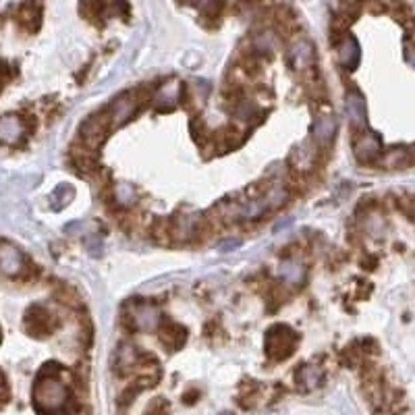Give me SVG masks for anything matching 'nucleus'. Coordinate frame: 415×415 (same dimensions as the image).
Instances as JSON below:
<instances>
[{"instance_id":"obj_21","label":"nucleus","mask_w":415,"mask_h":415,"mask_svg":"<svg viewBox=\"0 0 415 415\" xmlns=\"http://www.w3.org/2000/svg\"><path fill=\"white\" fill-rule=\"evenodd\" d=\"M218 415H232V414H229V411H223V414H218Z\"/></svg>"},{"instance_id":"obj_19","label":"nucleus","mask_w":415,"mask_h":415,"mask_svg":"<svg viewBox=\"0 0 415 415\" xmlns=\"http://www.w3.org/2000/svg\"><path fill=\"white\" fill-rule=\"evenodd\" d=\"M237 117L241 119V121H249L256 112H258V108H256V104L253 102H249V100H243L239 106H237Z\"/></svg>"},{"instance_id":"obj_12","label":"nucleus","mask_w":415,"mask_h":415,"mask_svg":"<svg viewBox=\"0 0 415 415\" xmlns=\"http://www.w3.org/2000/svg\"><path fill=\"white\" fill-rule=\"evenodd\" d=\"M179 98H181V86L177 81L164 84L156 93V106L158 108H173Z\"/></svg>"},{"instance_id":"obj_5","label":"nucleus","mask_w":415,"mask_h":415,"mask_svg":"<svg viewBox=\"0 0 415 415\" xmlns=\"http://www.w3.org/2000/svg\"><path fill=\"white\" fill-rule=\"evenodd\" d=\"M160 322V312L150 305V303H138L133 308V326L138 330H143V332H150L154 330Z\"/></svg>"},{"instance_id":"obj_13","label":"nucleus","mask_w":415,"mask_h":415,"mask_svg":"<svg viewBox=\"0 0 415 415\" xmlns=\"http://www.w3.org/2000/svg\"><path fill=\"white\" fill-rule=\"evenodd\" d=\"M278 272H280V277L284 278L286 282L297 284V282H303V278H305V266L299 260H284L280 264Z\"/></svg>"},{"instance_id":"obj_4","label":"nucleus","mask_w":415,"mask_h":415,"mask_svg":"<svg viewBox=\"0 0 415 415\" xmlns=\"http://www.w3.org/2000/svg\"><path fill=\"white\" fill-rule=\"evenodd\" d=\"M380 152H382V139L374 131H368L355 143V156L360 162H374L380 156Z\"/></svg>"},{"instance_id":"obj_6","label":"nucleus","mask_w":415,"mask_h":415,"mask_svg":"<svg viewBox=\"0 0 415 415\" xmlns=\"http://www.w3.org/2000/svg\"><path fill=\"white\" fill-rule=\"evenodd\" d=\"M345 108H347L349 121H351L355 127H362V125H366V121H368V110H366V98H364L362 93L355 92V90L347 93Z\"/></svg>"},{"instance_id":"obj_10","label":"nucleus","mask_w":415,"mask_h":415,"mask_svg":"<svg viewBox=\"0 0 415 415\" xmlns=\"http://www.w3.org/2000/svg\"><path fill=\"white\" fill-rule=\"evenodd\" d=\"M23 133H25V129H23V123H21L19 117L6 114L2 119V123H0V136L4 139V143H17V141H21Z\"/></svg>"},{"instance_id":"obj_1","label":"nucleus","mask_w":415,"mask_h":415,"mask_svg":"<svg viewBox=\"0 0 415 415\" xmlns=\"http://www.w3.org/2000/svg\"><path fill=\"white\" fill-rule=\"evenodd\" d=\"M71 403L67 386L56 378L42 371L34 386V405L40 415L67 414V405Z\"/></svg>"},{"instance_id":"obj_8","label":"nucleus","mask_w":415,"mask_h":415,"mask_svg":"<svg viewBox=\"0 0 415 415\" xmlns=\"http://www.w3.org/2000/svg\"><path fill=\"white\" fill-rule=\"evenodd\" d=\"M289 60H291V65L295 69H305V67H310L316 60V50L308 40H301V42H297L295 46L291 48Z\"/></svg>"},{"instance_id":"obj_14","label":"nucleus","mask_w":415,"mask_h":415,"mask_svg":"<svg viewBox=\"0 0 415 415\" xmlns=\"http://www.w3.org/2000/svg\"><path fill=\"white\" fill-rule=\"evenodd\" d=\"M322 382V369L316 366H303L297 371V384L303 390H314L316 386H320Z\"/></svg>"},{"instance_id":"obj_11","label":"nucleus","mask_w":415,"mask_h":415,"mask_svg":"<svg viewBox=\"0 0 415 415\" xmlns=\"http://www.w3.org/2000/svg\"><path fill=\"white\" fill-rule=\"evenodd\" d=\"M334 133H336V119L332 114H322L316 123H314V139L320 143V145H326L334 139Z\"/></svg>"},{"instance_id":"obj_9","label":"nucleus","mask_w":415,"mask_h":415,"mask_svg":"<svg viewBox=\"0 0 415 415\" xmlns=\"http://www.w3.org/2000/svg\"><path fill=\"white\" fill-rule=\"evenodd\" d=\"M0 262H2L4 275L13 277V275H17V272L23 268V253H21L17 247L4 243V245H2V251H0Z\"/></svg>"},{"instance_id":"obj_20","label":"nucleus","mask_w":415,"mask_h":415,"mask_svg":"<svg viewBox=\"0 0 415 415\" xmlns=\"http://www.w3.org/2000/svg\"><path fill=\"white\" fill-rule=\"evenodd\" d=\"M405 58H407L409 65H414L415 67V46H411V44L405 46Z\"/></svg>"},{"instance_id":"obj_15","label":"nucleus","mask_w":415,"mask_h":415,"mask_svg":"<svg viewBox=\"0 0 415 415\" xmlns=\"http://www.w3.org/2000/svg\"><path fill=\"white\" fill-rule=\"evenodd\" d=\"M81 138L86 139L90 145H98L102 138H104V123L98 119V117H92L84 123L81 127Z\"/></svg>"},{"instance_id":"obj_3","label":"nucleus","mask_w":415,"mask_h":415,"mask_svg":"<svg viewBox=\"0 0 415 415\" xmlns=\"http://www.w3.org/2000/svg\"><path fill=\"white\" fill-rule=\"evenodd\" d=\"M138 110V100H136V93L133 92H125L121 93L119 98H114V102L110 104V119H112V125L114 127H121L125 125Z\"/></svg>"},{"instance_id":"obj_16","label":"nucleus","mask_w":415,"mask_h":415,"mask_svg":"<svg viewBox=\"0 0 415 415\" xmlns=\"http://www.w3.org/2000/svg\"><path fill=\"white\" fill-rule=\"evenodd\" d=\"M73 187L71 185H58L56 187V191L52 193V197H50V206L54 208V210H60V208H65L69 202H71V197H73Z\"/></svg>"},{"instance_id":"obj_18","label":"nucleus","mask_w":415,"mask_h":415,"mask_svg":"<svg viewBox=\"0 0 415 415\" xmlns=\"http://www.w3.org/2000/svg\"><path fill=\"white\" fill-rule=\"evenodd\" d=\"M253 44H256V50H260V52H270L272 48L277 46V40H275V36L270 32H264V34H260L256 38Z\"/></svg>"},{"instance_id":"obj_7","label":"nucleus","mask_w":415,"mask_h":415,"mask_svg":"<svg viewBox=\"0 0 415 415\" xmlns=\"http://www.w3.org/2000/svg\"><path fill=\"white\" fill-rule=\"evenodd\" d=\"M360 56H362V50H360V44L353 36H347L343 38V42L338 44V60L345 69H355L357 62H360Z\"/></svg>"},{"instance_id":"obj_17","label":"nucleus","mask_w":415,"mask_h":415,"mask_svg":"<svg viewBox=\"0 0 415 415\" xmlns=\"http://www.w3.org/2000/svg\"><path fill=\"white\" fill-rule=\"evenodd\" d=\"M384 166L388 169H397V166H407L411 162V152L407 150H393L384 156Z\"/></svg>"},{"instance_id":"obj_2","label":"nucleus","mask_w":415,"mask_h":415,"mask_svg":"<svg viewBox=\"0 0 415 415\" xmlns=\"http://www.w3.org/2000/svg\"><path fill=\"white\" fill-rule=\"evenodd\" d=\"M297 345V334L289 328V326H272L266 332V353L272 360H286Z\"/></svg>"}]
</instances>
